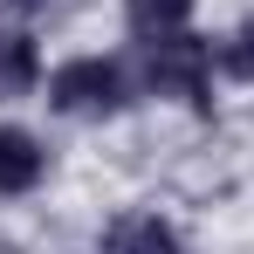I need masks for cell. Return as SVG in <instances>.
Segmentation results:
<instances>
[{
  "instance_id": "obj_1",
  "label": "cell",
  "mask_w": 254,
  "mask_h": 254,
  "mask_svg": "<svg viewBox=\"0 0 254 254\" xmlns=\"http://www.w3.org/2000/svg\"><path fill=\"white\" fill-rule=\"evenodd\" d=\"M48 103L62 117L103 124V117H117L130 103V76H124V62H110V55H76V62H62L48 76Z\"/></svg>"
},
{
  "instance_id": "obj_2",
  "label": "cell",
  "mask_w": 254,
  "mask_h": 254,
  "mask_svg": "<svg viewBox=\"0 0 254 254\" xmlns=\"http://www.w3.org/2000/svg\"><path fill=\"white\" fill-rule=\"evenodd\" d=\"M144 89L151 96H179V103H206L213 89V48L186 28V35H165V42H144Z\"/></svg>"
},
{
  "instance_id": "obj_3",
  "label": "cell",
  "mask_w": 254,
  "mask_h": 254,
  "mask_svg": "<svg viewBox=\"0 0 254 254\" xmlns=\"http://www.w3.org/2000/svg\"><path fill=\"white\" fill-rule=\"evenodd\" d=\"M96 254H186V241H179V227L165 213H124V220L103 227Z\"/></svg>"
},
{
  "instance_id": "obj_4",
  "label": "cell",
  "mask_w": 254,
  "mask_h": 254,
  "mask_svg": "<svg viewBox=\"0 0 254 254\" xmlns=\"http://www.w3.org/2000/svg\"><path fill=\"white\" fill-rule=\"evenodd\" d=\"M48 172V151L35 130L21 124H0V199H21V192H35Z\"/></svg>"
},
{
  "instance_id": "obj_5",
  "label": "cell",
  "mask_w": 254,
  "mask_h": 254,
  "mask_svg": "<svg viewBox=\"0 0 254 254\" xmlns=\"http://www.w3.org/2000/svg\"><path fill=\"white\" fill-rule=\"evenodd\" d=\"M42 83V48L28 28H0V103H14V96H28V89Z\"/></svg>"
},
{
  "instance_id": "obj_6",
  "label": "cell",
  "mask_w": 254,
  "mask_h": 254,
  "mask_svg": "<svg viewBox=\"0 0 254 254\" xmlns=\"http://www.w3.org/2000/svg\"><path fill=\"white\" fill-rule=\"evenodd\" d=\"M124 28L130 42H165V35H186L192 28V0H124Z\"/></svg>"
},
{
  "instance_id": "obj_7",
  "label": "cell",
  "mask_w": 254,
  "mask_h": 254,
  "mask_svg": "<svg viewBox=\"0 0 254 254\" xmlns=\"http://www.w3.org/2000/svg\"><path fill=\"white\" fill-rule=\"evenodd\" d=\"M220 69L241 76V83H254V21H248V28H234V35L220 42Z\"/></svg>"
},
{
  "instance_id": "obj_8",
  "label": "cell",
  "mask_w": 254,
  "mask_h": 254,
  "mask_svg": "<svg viewBox=\"0 0 254 254\" xmlns=\"http://www.w3.org/2000/svg\"><path fill=\"white\" fill-rule=\"evenodd\" d=\"M7 7H21V14H35V7H48V0H7Z\"/></svg>"
}]
</instances>
